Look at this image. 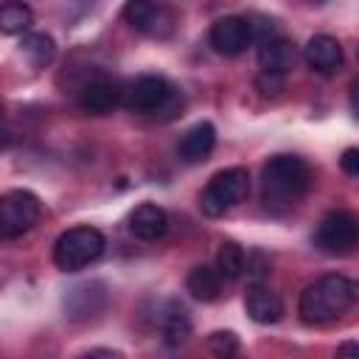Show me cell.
<instances>
[{"label": "cell", "instance_id": "23", "mask_svg": "<svg viewBox=\"0 0 359 359\" xmlns=\"http://www.w3.org/2000/svg\"><path fill=\"white\" fill-rule=\"evenodd\" d=\"M339 165H342L345 174L356 177L359 174V149H345L342 157H339Z\"/></svg>", "mask_w": 359, "mask_h": 359}, {"label": "cell", "instance_id": "12", "mask_svg": "<svg viewBox=\"0 0 359 359\" xmlns=\"http://www.w3.org/2000/svg\"><path fill=\"white\" fill-rule=\"evenodd\" d=\"M244 309L247 314L261 323V325H269V323H278L283 317V300L278 292H272L269 286L264 283H252L244 294Z\"/></svg>", "mask_w": 359, "mask_h": 359}, {"label": "cell", "instance_id": "19", "mask_svg": "<svg viewBox=\"0 0 359 359\" xmlns=\"http://www.w3.org/2000/svg\"><path fill=\"white\" fill-rule=\"evenodd\" d=\"M216 269L224 280H236L247 269V255L236 241H224L216 252Z\"/></svg>", "mask_w": 359, "mask_h": 359}, {"label": "cell", "instance_id": "3", "mask_svg": "<svg viewBox=\"0 0 359 359\" xmlns=\"http://www.w3.org/2000/svg\"><path fill=\"white\" fill-rule=\"evenodd\" d=\"M104 247H107V241H104L101 230H95L90 224L70 227L53 244V264L62 272H79L87 264H93L104 252Z\"/></svg>", "mask_w": 359, "mask_h": 359}, {"label": "cell", "instance_id": "9", "mask_svg": "<svg viewBox=\"0 0 359 359\" xmlns=\"http://www.w3.org/2000/svg\"><path fill=\"white\" fill-rule=\"evenodd\" d=\"M123 98H126L123 84L118 79H112V76H104V73L87 79L79 87V107L84 112H93V115L112 112L118 104H123Z\"/></svg>", "mask_w": 359, "mask_h": 359}, {"label": "cell", "instance_id": "2", "mask_svg": "<svg viewBox=\"0 0 359 359\" xmlns=\"http://www.w3.org/2000/svg\"><path fill=\"white\" fill-rule=\"evenodd\" d=\"M359 306V280L345 275H323L300 292V320L309 325H325Z\"/></svg>", "mask_w": 359, "mask_h": 359}, {"label": "cell", "instance_id": "11", "mask_svg": "<svg viewBox=\"0 0 359 359\" xmlns=\"http://www.w3.org/2000/svg\"><path fill=\"white\" fill-rule=\"evenodd\" d=\"M303 56H306V65L311 70L325 73V76H331V73H337L342 67V45L328 34H314L306 42Z\"/></svg>", "mask_w": 359, "mask_h": 359}, {"label": "cell", "instance_id": "4", "mask_svg": "<svg viewBox=\"0 0 359 359\" xmlns=\"http://www.w3.org/2000/svg\"><path fill=\"white\" fill-rule=\"evenodd\" d=\"M250 194V174L241 165L224 168L208 180L199 194V208L205 216H224L230 208L241 205Z\"/></svg>", "mask_w": 359, "mask_h": 359}, {"label": "cell", "instance_id": "25", "mask_svg": "<svg viewBox=\"0 0 359 359\" xmlns=\"http://www.w3.org/2000/svg\"><path fill=\"white\" fill-rule=\"evenodd\" d=\"M79 359H121V353H115L109 348H95V351H90V353H84Z\"/></svg>", "mask_w": 359, "mask_h": 359}, {"label": "cell", "instance_id": "13", "mask_svg": "<svg viewBox=\"0 0 359 359\" xmlns=\"http://www.w3.org/2000/svg\"><path fill=\"white\" fill-rule=\"evenodd\" d=\"M213 146H216V129H213V123L202 121V123L191 126L182 135V140L177 146V154H180L182 163H202V160H208Z\"/></svg>", "mask_w": 359, "mask_h": 359}, {"label": "cell", "instance_id": "15", "mask_svg": "<svg viewBox=\"0 0 359 359\" xmlns=\"http://www.w3.org/2000/svg\"><path fill=\"white\" fill-rule=\"evenodd\" d=\"M294 59H297V50L292 45V39H283V36L266 39L261 45V50H258V65H261L264 73L286 76L294 67Z\"/></svg>", "mask_w": 359, "mask_h": 359}, {"label": "cell", "instance_id": "1", "mask_svg": "<svg viewBox=\"0 0 359 359\" xmlns=\"http://www.w3.org/2000/svg\"><path fill=\"white\" fill-rule=\"evenodd\" d=\"M311 171L294 154H275L261 168V202L272 216L289 213L309 194Z\"/></svg>", "mask_w": 359, "mask_h": 359}, {"label": "cell", "instance_id": "5", "mask_svg": "<svg viewBox=\"0 0 359 359\" xmlns=\"http://www.w3.org/2000/svg\"><path fill=\"white\" fill-rule=\"evenodd\" d=\"M314 247L325 255H351L359 247V216L351 210H331L314 230Z\"/></svg>", "mask_w": 359, "mask_h": 359}, {"label": "cell", "instance_id": "6", "mask_svg": "<svg viewBox=\"0 0 359 359\" xmlns=\"http://www.w3.org/2000/svg\"><path fill=\"white\" fill-rule=\"evenodd\" d=\"M123 104H126L132 112L157 115V112H165V109H171V107L177 104V90H174V84H171L165 76L146 73V76L135 79V81L126 87Z\"/></svg>", "mask_w": 359, "mask_h": 359}, {"label": "cell", "instance_id": "24", "mask_svg": "<svg viewBox=\"0 0 359 359\" xmlns=\"http://www.w3.org/2000/svg\"><path fill=\"white\" fill-rule=\"evenodd\" d=\"M334 359H359V342H342Z\"/></svg>", "mask_w": 359, "mask_h": 359}, {"label": "cell", "instance_id": "7", "mask_svg": "<svg viewBox=\"0 0 359 359\" xmlns=\"http://www.w3.org/2000/svg\"><path fill=\"white\" fill-rule=\"evenodd\" d=\"M36 219H39L36 194L17 188L0 199V233H3V238H17V236L28 233L36 224Z\"/></svg>", "mask_w": 359, "mask_h": 359}, {"label": "cell", "instance_id": "26", "mask_svg": "<svg viewBox=\"0 0 359 359\" xmlns=\"http://www.w3.org/2000/svg\"><path fill=\"white\" fill-rule=\"evenodd\" d=\"M351 109H353V115L359 118V81L351 84Z\"/></svg>", "mask_w": 359, "mask_h": 359}, {"label": "cell", "instance_id": "27", "mask_svg": "<svg viewBox=\"0 0 359 359\" xmlns=\"http://www.w3.org/2000/svg\"><path fill=\"white\" fill-rule=\"evenodd\" d=\"M233 359H238V356H233Z\"/></svg>", "mask_w": 359, "mask_h": 359}, {"label": "cell", "instance_id": "10", "mask_svg": "<svg viewBox=\"0 0 359 359\" xmlns=\"http://www.w3.org/2000/svg\"><path fill=\"white\" fill-rule=\"evenodd\" d=\"M208 42L210 48L219 53V56H238L252 39V28H250V20L241 17V14H227V17H219L213 25H210V34H208Z\"/></svg>", "mask_w": 359, "mask_h": 359}, {"label": "cell", "instance_id": "18", "mask_svg": "<svg viewBox=\"0 0 359 359\" xmlns=\"http://www.w3.org/2000/svg\"><path fill=\"white\" fill-rule=\"evenodd\" d=\"M22 53L28 56V62L34 67H45L53 62L56 56V45H53V36L36 31V34H25L22 36Z\"/></svg>", "mask_w": 359, "mask_h": 359}, {"label": "cell", "instance_id": "8", "mask_svg": "<svg viewBox=\"0 0 359 359\" xmlns=\"http://www.w3.org/2000/svg\"><path fill=\"white\" fill-rule=\"evenodd\" d=\"M123 20L146 34V36H154V39H165L177 31V14L174 8L163 6V3H149V0H132L123 6Z\"/></svg>", "mask_w": 359, "mask_h": 359}, {"label": "cell", "instance_id": "21", "mask_svg": "<svg viewBox=\"0 0 359 359\" xmlns=\"http://www.w3.org/2000/svg\"><path fill=\"white\" fill-rule=\"evenodd\" d=\"M208 348L213 351V356L219 359H233L238 356V339L233 331H216L208 337Z\"/></svg>", "mask_w": 359, "mask_h": 359}, {"label": "cell", "instance_id": "22", "mask_svg": "<svg viewBox=\"0 0 359 359\" xmlns=\"http://www.w3.org/2000/svg\"><path fill=\"white\" fill-rule=\"evenodd\" d=\"M283 76H278V73H258V79H255V87L264 93V95H278L280 90H283Z\"/></svg>", "mask_w": 359, "mask_h": 359}, {"label": "cell", "instance_id": "16", "mask_svg": "<svg viewBox=\"0 0 359 359\" xmlns=\"http://www.w3.org/2000/svg\"><path fill=\"white\" fill-rule=\"evenodd\" d=\"M222 283H224V278L219 275V269H216V266H208V264L194 266V269L188 272V280H185L188 292H191L196 300H202V303L219 300V294H222Z\"/></svg>", "mask_w": 359, "mask_h": 359}, {"label": "cell", "instance_id": "17", "mask_svg": "<svg viewBox=\"0 0 359 359\" xmlns=\"http://www.w3.org/2000/svg\"><path fill=\"white\" fill-rule=\"evenodd\" d=\"M160 331H163L165 345H171V348L182 345V342L191 337V317H188V311H185L180 303L171 300V303L165 306L163 317H160Z\"/></svg>", "mask_w": 359, "mask_h": 359}, {"label": "cell", "instance_id": "14", "mask_svg": "<svg viewBox=\"0 0 359 359\" xmlns=\"http://www.w3.org/2000/svg\"><path fill=\"white\" fill-rule=\"evenodd\" d=\"M165 227H168V216H165V210L160 205L143 202L129 213V233L135 238L154 241V238H160L165 233Z\"/></svg>", "mask_w": 359, "mask_h": 359}, {"label": "cell", "instance_id": "20", "mask_svg": "<svg viewBox=\"0 0 359 359\" xmlns=\"http://www.w3.org/2000/svg\"><path fill=\"white\" fill-rule=\"evenodd\" d=\"M31 20H34V14L22 3H6L0 8V31L3 34H22L31 25Z\"/></svg>", "mask_w": 359, "mask_h": 359}]
</instances>
